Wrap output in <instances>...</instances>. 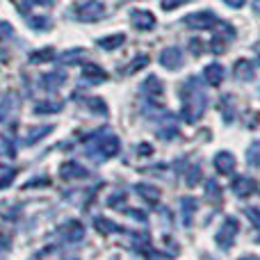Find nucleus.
<instances>
[{
	"label": "nucleus",
	"mask_w": 260,
	"mask_h": 260,
	"mask_svg": "<svg viewBox=\"0 0 260 260\" xmlns=\"http://www.w3.org/2000/svg\"><path fill=\"white\" fill-rule=\"evenodd\" d=\"M238 231H240V226H238V219L235 217H226L224 221H221V226H219V231L215 233V242L219 244L221 249H231V244H233V240L238 238Z\"/></svg>",
	"instance_id": "nucleus-2"
},
{
	"label": "nucleus",
	"mask_w": 260,
	"mask_h": 260,
	"mask_svg": "<svg viewBox=\"0 0 260 260\" xmlns=\"http://www.w3.org/2000/svg\"><path fill=\"white\" fill-rule=\"evenodd\" d=\"M212 165H215V169L219 171V174L231 176L233 174V169H235V157L231 155L229 151H219L215 155V160H212Z\"/></svg>",
	"instance_id": "nucleus-5"
},
{
	"label": "nucleus",
	"mask_w": 260,
	"mask_h": 260,
	"mask_svg": "<svg viewBox=\"0 0 260 260\" xmlns=\"http://www.w3.org/2000/svg\"><path fill=\"white\" fill-rule=\"evenodd\" d=\"M206 189H208V199H210V201H212V199H215V201H219L221 187L215 183V180H208V183H206Z\"/></svg>",
	"instance_id": "nucleus-12"
},
{
	"label": "nucleus",
	"mask_w": 260,
	"mask_h": 260,
	"mask_svg": "<svg viewBox=\"0 0 260 260\" xmlns=\"http://www.w3.org/2000/svg\"><path fill=\"white\" fill-rule=\"evenodd\" d=\"M180 206H183V217H185V224H189V217H192V212L197 210V199H192V197H185L183 201H180Z\"/></svg>",
	"instance_id": "nucleus-10"
},
{
	"label": "nucleus",
	"mask_w": 260,
	"mask_h": 260,
	"mask_svg": "<svg viewBox=\"0 0 260 260\" xmlns=\"http://www.w3.org/2000/svg\"><path fill=\"white\" fill-rule=\"evenodd\" d=\"M201 46H203L201 41H192V53H194V55H201V53H203Z\"/></svg>",
	"instance_id": "nucleus-19"
},
{
	"label": "nucleus",
	"mask_w": 260,
	"mask_h": 260,
	"mask_svg": "<svg viewBox=\"0 0 260 260\" xmlns=\"http://www.w3.org/2000/svg\"><path fill=\"white\" fill-rule=\"evenodd\" d=\"M249 165L260 167V144L256 142L251 148H249Z\"/></svg>",
	"instance_id": "nucleus-14"
},
{
	"label": "nucleus",
	"mask_w": 260,
	"mask_h": 260,
	"mask_svg": "<svg viewBox=\"0 0 260 260\" xmlns=\"http://www.w3.org/2000/svg\"><path fill=\"white\" fill-rule=\"evenodd\" d=\"M240 260H260V258H258V256H242Z\"/></svg>",
	"instance_id": "nucleus-21"
},
{
	"label": "nucleus",
	"mask_w": 260,
	"mask_h": 260,
	"mask_svg": "<svg viewBox=\"0 0 260 260\" xmlns=\"http://www.w3.org/2000/svg\"><path fill=\"white\" fill-rule=\"evenodd\" d=\"M180 96H183V119L189 123L199 121L201 114L206 112V105H208V99H206V91L201 89L197 78H187L180 87Z\"/></svg>",
	"instance_id": "nucleus-1"
},
{
	"label": "nucleus",
	"mask_w": 260,
	"mask_h": 260,
	"mask_svg": "<svg viewBox=\"0 0 260 260\" xmlns=\"http://www.w3.org/2000/svg\"><path fill=\"white\" fill-rule=\"evenodd\" d=\"M160 62L165 64L167 69H180L183 67V53H180L178 48H167V50H162V55H160Z\"/></svg>",
	"instance_id": "nucleus-8"
},
{
	"label": "nucleus",
	"mask_w": 260,
	"mask_h": 260,
	"mask_svg": "<svg viewBox=\"0 0 260 260\" xmlns=\"http://www.w3.org/2000/svg\"><path fill=\"white\" fill-rule=\"evenodd\" d=\"M199 178H201V169H199V167H192V169H189V176H187V185L194 187V185L199 183Z\"/></svg>",
	"instance_id": "nucleus-15"
},
{
	"label": "nucleus",
	"mask_w": 260,
	"mask_h": 260,
	"mask_svg": "<svg viewBox=\"0 0 260 260\" xmlns=\"http://www.w3.org/2000/svg\"><path fill=\"white\" fill-rule=\"evenodd\" d=\"M229 101H231V96H224V99H221V103H219V110L224 112V119H226V121L231 123V121L235 119V110L229 108Z\"/></svg>",
	"instance_id": "nucleus-11"
},
{
	"label": "nucleus",
	"mask_w": 260,
	"mask_h": 260,
	"mask_svg": "<svg viewBox=\"0 0 260 260\" xmlns=\"http://www.w3.org/2000/svg\"><path fill=\"white\" fill-rule=\"evenodd\" d=\"M146 89L153 91V94H162V85L155 80V78H148L146 80Z\"/></svg>",
	"instance_id": "nucleus-16"
},
{
	"label": "nucleus",
	"mask_w": 260,
	"mask_h": 260,
	"mask_svg": "<svg viewBox=\"0 0 260 260\" xmlns=\"http://www.w3.org/2000/svg\"><path fill=\"white\" fill-rule=\"evenodd\" d=\"M226 5H229V7H233V9H240V7H244V3H247V0H224Z\"/></svg>",
	"instance_id": "nucleus-18"
},
{
	"label": "nucleus",
	"mask_w": 260,
	"mask_h": 260,
	"mask_svg": "<svg viewBox=\"0 0 260 260\" xmlns=\"http://www.w3.org/2000/svg\"><path fill=\"white\" fill-rule=\"evenodd\" d=\"M253 9H256V12L260 14V0H253Z\"/></svg>",
	"instance_id": "nucleus-20"
},
{
	"label": "nucleus",
	"mask_w": 260,
	"mask_h": 260,
	"mask_svg": "<svg viewBox=\"0 0 260 260\" xmlns=\"http://www.w3.org/2000/svg\"><path fill=\"white\" fill-rule=\"evenodd\" d=\"M185 25L194 27V30H215V25L219 23V18H217L215 12H210V9H203V12H197V14H189V16H185Z\"/></svg>",
	"instance_id": "nucleus-3"
},
{
	"label": "nucleus",
	"mask_w": 260,
	"mask_h": 260,
	"mask_svg": "<svg viewBox=\"0 0 260 260\" xmlns=\"http://www.w3.org/2000/svg\"><path fill=\"white\" fill-rule=\"evenodd\" d=\"M183 3H187V0H162V9H174Z\"/></svg>",
	"instance_id": "nucleus-17"
},
{
	"label": "nucleus",
	"mask_w": 260,
	"mask_h": 260,
	"mask_svg": "<svg viewBox=\"0 0 260 260\" xmlns=\"http://www.w3.org/2000/svg\"><path fill=\"white\" fill-rule=\"evenodd\" d=\"M233 76L238 78V80H242V82L251 80V78L256 76V64L249 62V59H238L235 67H233Z\"/></svg>",
	"instance_id": "nucleus-6"
},
{
	"label": "nucleus",
	"mask_w": 260,
	"mask_h": 260,
	"mask_svg": "<svg viewBox=\"0 0 260 260\" xmlns=\"http://www.w3.org/2000/svg\"><path fill=\"white\" fill-rule=\"evenodd\" d=\"M133 21H135V25H137L139 30H151V27L155 25V18H153L148 12H135Z\"/></svg>",
	"instance_id": "nucleus-9"
},
{
	"label": "nucleus",
	"mask_w": 260,
	"mask_h": 260,
	"mask_svg": "<svg viewBox=\"0 0 260 260\" xmlns=\"http://www.w3.org/2000/svg\"><path fill=\"white\" fill-rule=\"evenodd\" d=\"M231 189H233L238 197H251V194H258V183L249 176H235L233 183H231Z\"/></svg>",
	"instance_id": "nucleus-4"
},
{
	"label": "nucleus",
	"mask_w": 260,
	"mask_h": 260,
	"mask_svg": "<svg viewBox=\"0 0 260 260\" xmlns=\"http://www.w3.org/2000/svg\"><path fill=\"white\" fill-rule=\"evenodd\" d=\"M244 215H247V219L260 231V208H244Z\"/></svg>",
	"instance_id": "nucleus-13"
},
{
	"label": "nucleus",
	"mask_w": 260,
	"mask_h": 260,
	"mask_svg": "<svg viewBox=\"0 0 260 260\" xmlns=\"http://www.w3.org/2000/svg\"><path fill=\"white\" fill-rule=\"evenodd\" d=\"M224 67L221 64H208L206 69H203V78H206V82L208 85H212V87H217V85H221L224 82Z\"/></svg>",
	"instance_id": "nucleus-7"
}]
</instances>
